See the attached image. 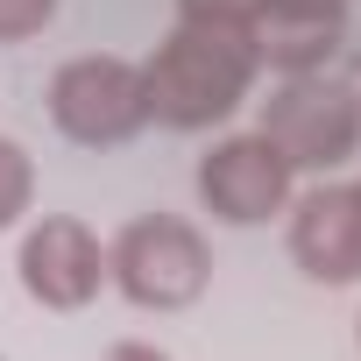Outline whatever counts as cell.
Instances as JSON below:
<instances>
[{
  "label": "cell",
  "instance_id": "1",
  "mask_svg": "<svg viewBox=\"0 0 361 361\" xmlns=\"http://www.w3.org/2000/svg\"><path fill=\"white\" fill-rule=\"evenodd\" d=\"M255 78H262V57H255L248 29H234V22H177L142 64L149 121L177 128V135L220 128L227 114L248 106Z\"/></svg>",
  "mask_w": 361,
  "mask_h": 361
},
{
  "label": "cell",
  "instance_id": "2",
  "mask_svg": "<svg viewBox=\"0 0 361 361\" xmlns=\"http://www.w3.org/2000/svg\"><path fill=\"white\" fill-rule=\"evenodd\" d=\"M106 283L135 312H185L213 290V248L192 220L177 213H142L114 234L106 248Z\"/></svg>",
  "mask_w": 361,
  "mask_h": 361
},
{
  "label": "cell",
  "instance_id": "3",
  "mask_svg": "<svg viewBox=\"0 0 361 361\" xmlns=\"http://www.w3.org/2000/svg\"><path fill=\"white\" fill-rule=\"evenodd\" d=\"M50 121L78 149H121V142H135L149 128L142 64L135 57H106V50L57 64V78H50Z\"/></svg>",
  "mask_w": 361,
  "mask_h": 361
},
{
  "label": "cell",
  "instance_id": "4",
  "mask_svg": "<svg viewBox=\"0 0 361 361\" xmlns=\"http://www.w3.org/2000/svg\"><path fill=\"white\" fill-rule=\"evenodd\" d=\"M290 170H340L354 149H361V92H347L340 78L326 71H290L269 99H262V121H255Z\"/></svg>",
  "mask_w": 361,
  "mask_h": 361
},
{
  "label": "cell",
  "instance_id": "5",
  "mask_svg": "<svg viewBox=\"0 0 361 361\" xmlns=\"http://www.w3.org/2000/svg\"><path fill=\"white\" fill-rule=\"evenodd\" d=\"M192 185H199V206L220 227H269L298 199V170L283 163V149L262 128H248V135H227L199 156Z\"/></svg>",
  "mask_w": 361,
  "mask_h": 361
},
{
  "label": "cell",
  "instance_id": "6",
  "mask_svg": "<svg viewBox=\"0 0 361 361\" xmlns=\"http://www.w3.org/2000/svg\"><path fill=\"white\" fill-rule=\"evenodd\" d=\"M15 276L29 290V305L43 312H85L99 290H106V241L71 220V213H43L22 248H15Z\"/></svg>",
  "mask_w": 361,
  "mask_h": 361
},
{
  "label": "cell",
  "instance_id": "7",
  "mask_svg": "<svg viewBox=\"0 0 361 361\" xmlns=\"http://www.w3.org/2000/svg\"><path fill=\"white\" fill-rule=\"evenodd\" d=\"M248 43L262 57V71L290 78V71H326L347 50V0H262Z\"/></svg>",
  "mask_w": 361,
  "mask_h": 361
},
{
  "label": "cell",
  "instance_id": "8",
  "mask_svg": "<svg viewBox=\"0 0 361 361\" xmlns=\"http://www.w3.org/2000/svg\"><path fill=\"white\" fill-rule=\"evenodd\" d=\"M290 262L340 290L361 283V213H354V185H319L305 199H290Z\"/></svg>",
  "mask_w": 361,
  "mask_h": 361
},
{
  "label": "cell",
  "instance_id": "9",
  "mask_svg": "<svg viewBox=\"0 0 361 361\" xmlns=\"http://www.w3.org/2000/svg\"><path fill=\"white\" fill-rule=\"evenodd\" d=\"M36 206V156L15 142V135H0V234L22 227Z\"/></svg>",
  "mask_w": 361,
  "mask_h": 361
},
{
  "label": "cell",
  "instance_id": "10",
  "mask_svg": "<svg viewBox=\"0 0 361 361\" xmlns=\"http://www.w3.org/2000/svg\"><path fill=\"white\" fill-rule=\"evenodd\" d=\"M57 22V0H0V43H29Z\"/></svg>",
  "mask_w": 361,
  "mask_h": 361
},
{
  "label": "cell",
  "instance_id": "11",
  "mask_svg": "<svg viewBox=\"0 0 361 361\" xmlns=\"http://www.w3.org/2000/svg\"><path fill=\"white\" fill-rule=\"evenodd\" d=\"M255 8L262 0H177V22H234V29H248Z\"/></svg>",
  "mask_w": 361,
  "mask_h": 361
},
{
  "label": "cell",
  "instance_id": "12",
  "mask_svg": "<svg viewBox=\"0 0 361 361\" xmlns=\"http://www.w3.org/2000/svg\"><path fill=\"white\" fill-rule=\"evenodd\" d=\"M106 361H170V354H163L156 340H114V347H106Z\"/></svg>",
  "mask_w": 361,
  "mask_h": 361
},
{
  "label": "cell",
  "instance_id": "13",
  "mask_svg": "<svg viewBox=\"0 0 361 361\" xmlns=\"http://www.w3.org/2000/svg\"><path fill=\"white\" fill-rule=\"evenodd\" d=\"M354 213H361V177H354Z\"/></svg>",
  "mask_w": 361,
  "mask_h": 361
},
{
  "label": "cell",
  "instance_id": "14",
  "mask_svg": "<svg viewBox=\"0 0 361 361\" xmlns=\"http://www.w3.org/2000/svg\"><path fill=\"white\" fill-rule=\"evenodd\" d=\"M354 347H361V312H354Z\"/></svg>",
  "mask_w": 361,
  "mask_h": 361
}]
</instances>
